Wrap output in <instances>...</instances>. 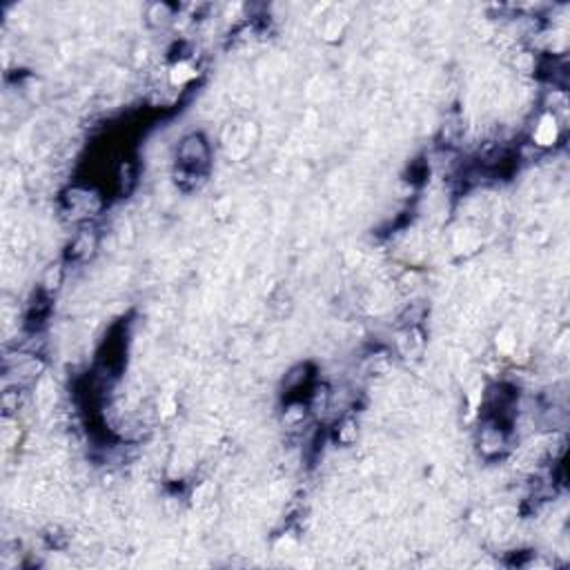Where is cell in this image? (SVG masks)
<instances>
[{"instance_id":"cell-1","label":"cell","mask_w":570,"mask_h":570,"mask_svg":"<svg viewBox=\"0 0 570 570\" xmlns=\"http://www.w3.org/2000/svg\"><path fill=\"white\" fill-rule=\"evenodd\" d=\"M179 154H181L185 165L196 167V165H201L205 158H208V147H205V141L201 136H188L181 143Z\"/></svg>"},{"instance_id":"cell-2","label":"cell","mask_w":570,"mask_h":570,"mask_svg":"<svg viewBox=\"0 0 570 570\" xmlns=\"http://www.w3.org/2000/svg\"><path fill=\"white\" fill-rule=\"evenodd\" d=\"M557 138V123H555V116H544L541 118V123L537 125V132H535V141L537 145H550Z\"/></svg>"}]
</instances>
